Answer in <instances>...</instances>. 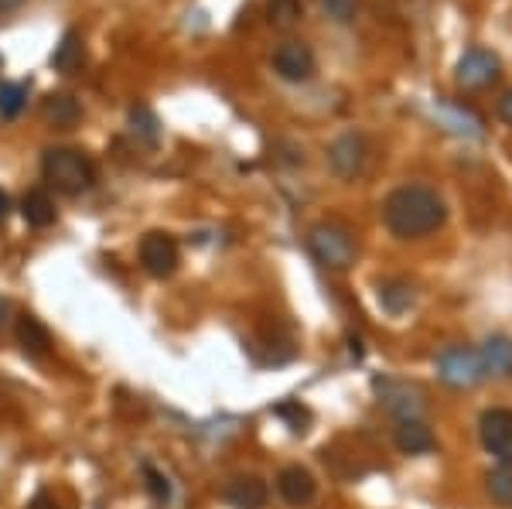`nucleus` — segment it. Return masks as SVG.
<instances>
[{
  "label": "nucleus",
  "instance_id": "nucleus-16",
  "mask_svg": "<svg viewBox=\"0 0 512 509\" xmlns=\"http://www.w3.org/2000/svg\"><path fill=\"white\" fill-rule=\"evenodd\" d=\"M130 130L144 147H158L161 144V120L151 106H134L130 110Z\"/></svg>",
  "mask_w": 512,
  "mask_h": 509
},
{
  "label": "nucleus",
  "instance_id": "nucleus-24",
  "mask_svg": "<svg viewBox=\"0 0 512 509\" xmlns=\"http://www.w3.org/2000/svg\"><path fill=\"white\" fill-rule=\"evenodd\" d=\"M144 479H147V492L154 496V503H168V499H171L168 475L158 472L154 465H144Z\"/></svg>",
  "mask_w": 512,
  "mask_h": 509
},
{
  "label": "nucleus",
  "instance_id": "nucleus-15",
  "mask_svg": "<svg viewBox=\"0 0 512 509\" xmlns=\"http://www.w3.org/2000/svg\"><path fill=\"white\" fill-rule=\"evenodd\" d=\"M21 216H24V223L35 226V229L52 226L55 223V202H52V195H48L45 188H31V192L21 199Z\"/></svg>",
  "mask_w": 512,
  "mask_h": 509
},
{
  "label": "nucleus",
  "instance_id": "nucleus-21",
  "mask_svg": "<svg viewBox=\"0 0 512 509\" xmlns=\"http://www.w3.org/2000/svg\"><path fill=\"white\" fill-rule=\"evenodd\" d=\"M485 363H489L492 376H512V342L509 339H492L485 342Z\"/></svg>",
  "mask_w": 512,
  "mask_h": 509
},
{
  "label": "nucleus",
  "instance_id": "nucleus-6",
  "mask_svg": "<svg viewBox=\"0 0 512 509\" xmlns=\"http://www.w3.org/2000/svg\"><path fill=\"white\" fill-rule=\"evenodd\" d=\"M140 267L147 270L151 277H158V281H164V277H171L178 270V243L171 233H147L144 240H140Z\"/></svg>",
  "mask_w": 512,
  "mask_h": 509
},
{
  "label": "nucleus",
  "instance_id": "nucleus-18",
  "mask_svg": "<svg viewBox=\"0 0 512 509\" xmlns=\"http://www.w3.org/2000/svg\"><path fill=\"white\" fill-rule=\"evenodd\" d=\"M379 305H383L386 315H403L414 305V287L407 281H383L379 284Z\"/></svg>",
  "mask_w": 512,
  "mask_h": 509
},
{
  "label": "nucleus",
  "instance_id": "nucleus-25",
  "mask_svg": "<svg viewBox=\"0 0 512 509\" xmlns=\"http://www.w3.org/2000/svg\"><path fill=\"white\" fill-rule=\"evenodd\" d=\"M328 18H335L338 24H349L359 14V0H321Z\"/></svg>",
  "mask_w": 512,
  "mask_h": 509
},
{
  "label": "nucleus",
  "instance_id": "nucleus-23",
  "mask_svg": "<svg viewBox=\"0 0 512 509\" xmlns=\"http://www.w3.org/2000/svg\"><path fill=\"white\" fill-rule=\"evenodd\" d=\"M485 489H489L492 503H499L502 509H512V472L509 469H495L485 475Z\"/></svg>",
  "mask_w": 512,
  "mask_h": 509
},
{
  "label": "nucleus",
  "instance_id": "nucleus-5",
  "mask_svg": "<svg viewBox=\"0 0 512 509\" xmlns=\"http://www.w3.org/2000/svg\"><path fill=\"white\" fill-rule=\"evenodd\" d=\"M478 434H482V445L495 462L502 469H512V410L506 407L485 410L482 421H478Z\"/></svg>",
  "mask_w": 512,
  "mask_h": 509
},
{
  "label": "nucleus",
  "instance_id": "nucleus-10",
  "mask_svg": "<svg viewBox=\"0 0 512 509\" xmlns=\"http://www.w3.org/2000/svg\"><path fill=\"white\" fill-rule=\"evenodd\" d=\"M219 499L233 509H263L270 499V489L260 475H233V479L222 486Z\"/></svg>",
  "mask_w": 512,
  "mask_h": 509
},
{
  "label": "nucleus",
  "instance_id": "nucleus-1",
  "mask_svg": "<svg viewBox=\"0 0 512 509\" xmlns=\"http://www.w3.org/2000/svg\"><path fill=\"white\" fill-rule=\"evenodd\" d=\"M448 219V205L427 185H400L386 195L383 223L396 240H424Z\"/></svg>",
  "mask_w": 512,
  "mask_h": 509
},
{
  "label": "nucleus",
  "instance_id": "nucleus-14",
  "mask_svg": "<svg viewBox=\"0 0 512 509\" xmlns=\"http://www.w3.org/2000/svg\"><path fill=\"white\" fill-rule=\"evenodd\" d=\"M383 404H386V410L400 414L403 421H414L420 410H424V400H420V393L410 390L407 383H386V387H383Z\"/></svg>",
  "mask_w": 512,
  "mask_h": 509
},
{
  "label": "nucleus",
  "instance_id": "nucleus-7",
  "mask_svg": "<svg viewBox=\"0 0 512 509\" xmlns=\"http://www.w3.org/2000/svg\"><path fill=\"white\" fill-rule=\"evenodd\" d=\"M499 76H502L499 55L485 52V48H472V52H465L458 65H454V79H458L461 89H485Z\"/></svg>",
  "mask_w": 512,
  "mask_h": 509
},
{
  "label": "nucleus",
  "instance_id": "nucleus-12",
  "mask_svg": "<svg viewBox=\"0 0 512 509\" xmlns=\"http://www.w3.org/2000/svg\"><path fill=\"white\" fill-rule=\"evenodd\" d=\"M14 335H18L21 352H24V356H31V359L48 356V349H52V332H48L45 322L35 318V315H21Z\"/></svg>",
  "mask_w": 512,
  "mask_h": 509
},
{
  "label": "nucleus",
  "instance_id": "nucleus-28",
  "mask_svg": "<svg viewBox=\"0 0 512 509\" xmlns=\"http://www.w3.org/2000/svg\"><path fill=\"white\" fill-rule=\"evenodd\" d=\"M7 216H11V199H7V192H0V226L7 223Z\"/></svg>",
  "mask_w": 512,
  "mask_h": 509
},
{
  "label": "nucleus",
  "instance_id": "nucleus-8",
  "mask_svg": "<svg viewBox=\"0 0 512 509\" xmlns=\"http://www.w3.org/2000/svg\"><path fill=\"white\" fill-rule=\"evenodd\" d=\"M366 158H369V147L359 134H342V137H335L332 147H328V164H332V171L338 178H345V182L355 175H362Z\"/></svg>",
  "mask_w": 512,
  "mask_h": 509
},
{
  "label": "nucleus",
  "instance_id": "nucleus-27",
  "mask_svg": "<svg viewBox=\"0 0 512 509\" xmlns=\"http://www.w3.org/2000/svg\"><path fill=\"white\" fill-rule=\"evenodd\" d=\"M499 117L506 120L509 127H512V89H509V93H506V96H502V100H499Z\"/></svg>",
  "mask_w": 512,
  "mask_h": 509
},
{
  "label": "nucleus",
  "instance_id": "nucleus-17",
  "mask_svg": "<svg viewBox=\"0 0 512 509\" xmlns=\"http://www.w3.org/2000/svg\"><path fill=\"white\" fill-rule=\"evenodd\" d=\"M82 117V110H79V103L72 100V96H65V93H55V96H48L45 100V123H52V127H76Z\"/></svg>",
  "mask_w": 512,
  "mask_h": 509
},
{
  "label": "nucleus",
  "instance_id": "nucleus-29",
  "mask_svg": "<svg viewBox=\"0 0 512 509\" xmlns=\"http://www.w3.org/2000/svg\"><path fill=\"white\" fill-rule=\"evenodd\" d=\"M4 318H7V301L0 298V325H4Z\"/></svg>",
  "mask_w": 512,
  "mask_h": 509
},
{
  "label": "nucleus",
  "instance_id": "nucleus-2",
  "mask_svg": "<svg viewBox=\"0 0 512 509\" xmlns=\"http://www.w3.org/2000/svg\"><path fill=\"white\" fill-rule=\"evenodd\" d=\"M41 178L62 195H82L96 182V164L79 147H48L41 154Z\"/></svg>",
  "mask_w": 512,
  "mask_h": 509
},
{
  "label": "nucleus",
  "instance_id": "nucleus-9",
  "mask_svg": "<svg viewBox=\"0 0 512 509\" xmlns=\"http://www.w3.org/2000/svg\"><path fill=\"white\" fill-rule=\"evenodd\" d=\"M274 69L287 82H308L315 76V52L304 41H284L274 52Z\"/></svg>",
  "mask_w": 512,
  "mask_h": 509
},
{
  "label": "nucleus",
  "instance_id": "nucleus-11",
  "mask_svg": "<svg viewBox=\"0 0 512 509\" xmlns=\"http://www.w3.org/2000/svg\"><path fill=\"white\" fill-rule=\"evenodd\" d=\"M277 492L287 506H308L318 492V482H315V475L308 469H301V465H287V469H280L277 475Z\"/></svg>",
  "mask_w": 512,
  "mask_h": 509
},
{
  "label": "nucleus",
  "instance_id": "nucleus-13",
  "mask_svg": "<svg viewBox=\"0 0 512 509\" xmlns=\"http://www.w3.org/2000/svg\"><path fill=\"white\" fill-rule=\"evenodd\" d=\"M396 448L403 451V455H427V451L437 448V438L434 431L427 428L420 417H414V421H400V428H396Z\"/></svg>",
  "mask_w": 512,
  "mask_h": 509
},
{
  "label": "nucleus",
  "instance_id": "nucleus-20",
  "mask_svg": "<svg viewBox=\"0 0 512 509\" xmlns=\"http://www.w3.org/2000/svg\"><path fill=\"white\" fill-rule=\"evenodd\" d=\"M304 7L301 0H267V21L274 24L277 31H287L301 21Z\"/></svg>",
  "mask_w": 512,
  "mask_h": 509
},
{
  "label": "nucleus",
  "instance_id": "nucleus-3",
  "mask_svg": "<svg viewBox=\"0 0 512 509\" xmlns=\"http://www.w3.org/2000/svg\"><path fill=\"white\" fill-rule=\"evenodd\" d=\"M308 250L311 257L318 260L325 270H349L359 257V246H355V236L349 226L342 223H315L308 229Z\"/></svg>",
  "mask_w": 512,
  "mask_h": 509
},
{
  "label": "nucleus",
  "instance_id": "nucleus-4",
  "mask_svg": "<svg viewBox=\"0 0 512 509\" xmlns=\"http://www.w3.org/2000/svg\"><path fill=\"white\" fill-rule=\"evenodd\" d=\"M437 376H441L448 387L468 390L478 387L492 376L489 363H485V352L482 349H465V346H451L437 356Z\"/></svg>",
  "mask_w": 512,
  "mask_h": 509
},
{
  "label": "nucleus",
  "instance_id": "nucleus-19",
  "mask_svg": "<svg viewBox=\"0 0 512 509\" xmlns=\"http://www.w3.org/2000/svg\"><path fill=\"white\" fill-rule=\"evenodd\" d=\"M52 65L59 72H76L82 65V38L76 35V31H65L62 35V41L52 52Z\"/></svg>",
  "mask_w": 512,
  "mask_h": 509
},
{
  "label": "nucleus",
  "instance_id": "nucleus-22",
  "mask_svg": "<svg viewBox=\"0 0 512 509\" xmlns=\"http://www.w3.org/2000/svg\"><path fill=\"white\" fill-rule=\"evenodd\" d=\"M24 103H28V86H24V82H4V86H0V117L4 120L18 117L24 110Z\"/></svg>",
  "mask_w": 512,
  "mask_h": 509
},
{
  "label": "nucleus",
  "instance_id": "nucleus-30",
  "mask_svg": "<svg viewBox=\"0 0 512 509\" xmlns=\"http://www.w3.org/2000/svg\"><path fill=\"white\" fill-rule=\"evenodd\" d=\"M14 4H21V0H0V7H14Z\"/></svg>",
  "mask_w": 512,
  "mask_h": 509
},
{
  "label": "nucleus",
  "instance_id": "nucleus-26",
  "mask_svg": "<svg viewBox=\"0 0 512 509\" xmlns=\"http://www.w3.org/2000/svg\"><path fill=\"white\" fill-rule=\"evenodd\" d=\"M28 509H62V506H59V499H55L52 492H38V496L28 503Z\"/></svg>",
  "mask_w": 512,
  "mask_h": 509
}]
</instances>
